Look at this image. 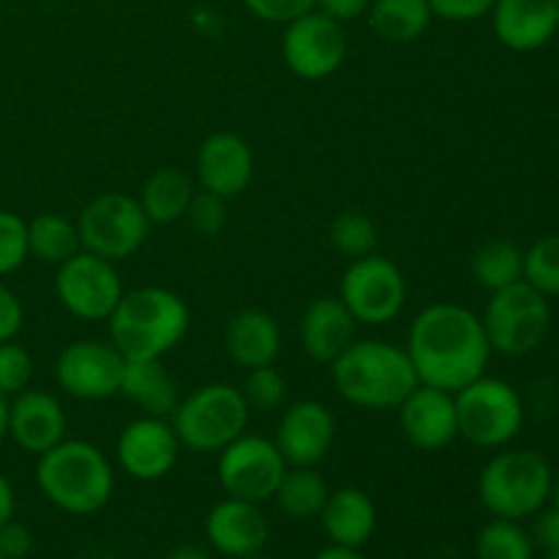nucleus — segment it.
I'll use <instances>...</instances> for the list:
<instances>
[{
  "mask_svg": "<svg viewBox=\"0 0 559 559\" xmlns=\"http://www.w3.org/2000/svg\"><path fill=\"white\" fill-rule=\"evenodd\" d=\"M224 349L229 360L240 369H262L273 366L282 355V331L278 322L262 309H243L229 317L224 331Z\"/></svg>",
  "mask_w": 559,
  "mask_h": 559,
  "instance_id": "5701e85b",
  "label": "nucleus"
},
{
  "mask_svg": "<svg viewBox=\"0 0 559 559\" xmlns=\"http://www.w3.org/2000/svg\"><path fill=\"white\" fill-rule=\"evenodd\" d=\"M475 559H535V544L513 519H491L475 538Z\"/></svg>",
  "mask_w": 559,
  "mask_h": 559,
  "instance_id": "7c9ffc66",
  "label": "nucleus"
},
{
  "mask_svg": "<svg viewBox=\"0 0 559 559\" xmlns=\"http://www.w3.org/2000/svg\"><path fill=\"white\" fill-rule=\"evenodd\" d=\"M167 559H211V557H207L202 549H197V546H183V549L173 551Z\"/></svg>",
  "mask_w": 559,
  "mask_h": 559,
  "instance_id": "49530a36",
  "label": "nucleus"
},
{
  "mask_svg": "<svg viewBox=\"0 0 559 559\" xmlns=\"http://www.w3.org/2000/svg\"><path fill=\"white\" fill-rule=\"evenodd\" d=\"M267 535H271V527L257 502L227 497L216 502L205 516L207 544L222 557L249 559L260 555L265 551Z\"/></svg>",
  "mask_w": 559,
  "mask_h": 559,
  "instance_id": "6ab92c4d",
  "label": "nucleus"
},
{
  "mask_svg": "<svg viewBox=\"0 0 559 559\" xmlns=\"http://www.w3.org/2000/svg\"><path fill=\"white\" fill-rule=\"evenodd\" d=\"M194 194L197 189L189 173L175 167H164L156 169V173L142 183V191L136 200H140L147 222L167 227V224L183 222L186 211H189L191 205V197Z\"/></svg>",
  "mask_w": 559,
  "mask_h": 559,
  "instance_id": "a878e982",
  "label": "nucleus"
},
{
  "mask_svg": "<svg viewBox=\"0 0 559 559\" xmlns=\"http://www.w3.org/2000/svg\"><path fill=\"white\" fill-rule=\"evenodd\" d=\"M76 229H80L82 251H91L107 262H120L134 257L145 246L151 222L136 197L107 191L82 207L76 216Z\"/></svg>",
  "mask_w": 559,
  "mask_h": 559,
  "instance_id": "1a4fd4ad",
  "label": "nucleus"
},
{
  "mask_svg": "<svg viewBox=\"0 0 559 559\" xmlns=\"http://www.w3.org/2000/svg\"><path fill=\"white\" fill-rule=\"evenodd\" d=\"M535 540L544 546L546 551H559V508H546V511L535 513Z\"/></svg>",
  "mask_w": 559,
  "mask_h": 559,
  "instance_id": "37998d69",
  "label": "nucleus"
},
{
  "mask_svg": "<svg viewBox=\"0 0 559 559\" xmlns=\"http://www.w3.org/2000/svg\"><path fill=\"white\" fill-rule=\"evenodd\" d=\"M549 502H551V506H555V508H559V475H555V478H551Z\"/></svg>",
  "mask_w": 559,
  "mask_h": 559,
  "instance_id": "09e8293b",
  "label": "nucleus"
},
{
  "mask_svg": "<svg viewBox=\"0 0 559 559\" xmlns=\"http://www.w3.org/2000/svg\"><path fill=\"white\" fill-rule=\"evenodd\" d=\"M80 229L76 222L60 216V213H38L27 222V254L47 265H63L74 254H80Z\"/></svg>",
  "mask_w": 559,
  "mask_h": 559,
  "instance_id": "cd10ccee",
  "label": "nucleus"
},
{
  "mask_svg": "<svg viewBox=\"0 0 559 559\" xmlns=\"http://www.w3.org/2000/svg\"><path fill=\"white\" fill-rule=\"evenodd\" d=\"M497 0H429L431 14L445 22H475L491 14Z\"/></svg>",
  "mask_w": 559,
  "mask_h": 559,
  "instance_id": "58836bf2",
  "label": "nucleus"
},
{
  "mask_svg": "<svg viewBox=\"0 0 559 559\" xmlns=\"http://www.w3.org/2000/svg\"><path fill=\"white\" fill-rule=\"evenodd\" d=\"M338 396L358 409H396L420 385L407 349L380 338L353 342L331 364Z\"/></svg>",
  "mask_w": 559,
  "mask_h": 559,
  "instance_id": "f03ea898",
  "label": "nucleus"
},
{
  "mask_svg": "<svg viewBox=\"0 0 559 559\" xmlns=\"http://www.w3.org/2000/svg\"><path fill=\"white\" fill-rule=\"evenodd\" d=\"M282 55L287 69L300 80H328L347 60V33L344 25L314 9L284 25Z\"/></svg>",
  "mask_w": 559,
  "mask_h": 559,
  "instance_id": "ddd939ff",
  "label": "nucleus"
},
{
  "mask_svg": "<svg viewBox=\"0 0 559 559\" xmlns=\"http://www.w3.org/2000/svg\"><path fill=\"white\" fill-rule=\"evenodd\" d=\"M480 320H484L491 353L508 355V358L530 355L544 344L549 333V298L522 278L511 287L491 293Z\"/></svg>",
  "mask_w": 559,
  "mask_h": 559,
  "instance_id": "6e6552de",
  "label": "nucleus"
},
{
  "mask_svg": "<svg viewBox=\"0 0 559 559\" xmlns=\"http://www.w3.org/2000/svg\"><path fill=\"white\" fill-rule=\"evenodd\" d=\"M33 380V358L22 344H0V396L14 399L16 393L27 391Z\"/></svg>",
  "mask_w": 559,
  "mask_h": 559,
  "instance_id": "f704fd0d",
  "label": "nucleus"
},
{
  "mask_svg": "<svg viewBox=\"0 0 559 559\" xmlns=\"http://www.w3.org/2000/svg\"><path fill=\"white\" fill-rule=\"evenodd\" d=\"M355 317L338 295H325L306 306L300 317V344L314 364L331 366L355 342Z\"/></svg>",
  "mask_w": 559,
  "mask_h": 559,
  "instance_id": "4be33fe9",
  "label": "nucleus"
},
{
  "mask_svg": "<svg viewBox=\"0 0 559 559\" xmlns=\"http://www.w3.org/2000/svg\"><path fill=\"white\" fill-rule=\"evenodd\" d=\"M123 293L115 262L102 260L91 251L74 254L55 273V295L60 306L82 322H107Z\"/></svg>",
  "mask_w": 559,
  "mask_h": 559,
  "instance_id": "f8f14e48",
  "label": "nucleus"
},
{
  "mask_svg": "<svg viewBox=\"0 0 559 559\" xmlns=\"http://www.w3.org/2000/svg\"><path fill=\"white\" fill-rule=\"evenodd\" d=\"M491 25L502 47L535 52L559 31V0H497Z\"/></svg>",
  "mask_w": 559,
  "mask_h": 559,
  "instance_id": "412c9836",
  "label": "nucleus"
},
{
  "mask_svg": "<svg viewBox=\"0 0 559 559\" xmlns=\"http://www.w3.org/2000/svg\"><path fill=\"white\" fill-rule=\"evenodd\" d=\"M240 393H243L251 413H276L287 402V380L276 369V364L262 366V369L246 371V382L240 388Z\"/></svg>",
  "mask_w": 559,
  "mask_h": 559,
  "instance_id": "72a5a7b5",
  "label": "nucleus"
},
{
  "mask_svg": "<svg viewBox=\"0 0 559 559\" xmlns=\"http://www.w3.org/2000/svg\"><path fill=\"white\" fill-rule=\"evenodd\" d=\"M66 431L69 418L52 393L27 388L9 402V437L25 453L41 456L66 440Z\"/></svg>",
  "mask_w": 559,
  "mask_h": 559,
  "instance_id": "aec40b11",
  "label": "nucleus"
},
{
  "mask_svg": "<svg viewBox=\"0 0 559 559\" xmlns=\"http://www.w3.org/2000/svg\"><path fill=\"white\" fill-rule=\"evenodd\" d=\"M251 409L240 388L229 382H207L180 399L173 413V429L180 445L194 453H218L246 435Z\"/></svg>",
  "mask_w": 559,
  "mask_h": 559,
  "instance_id": "423d86ee",
  "label": "nucleus"
},
{
  "mask_svg": "<svg viewBox=\"0 0 559 559\" xmlns=\"http://www.w3.org/2000/svg\"><path fill=\"white\" fill-rule=\"evenodd\" d=\"M33 551V533L27 524L9 519L0 527V557L5 559H25Z\"/></svg>",
  "mask_w": 559,
  "mask_h": 559,
  "instance_id": "ea45409f",
  "label": "nucleus"
},
{
  "mask_svg": "<svg viewBox=\"0 0 559 559\" xmlns=\"http://www.w3.org/2000/svg\"><path fill=\"white\" fill-rule=\"evenodd\" d=\"M369 5L371 0H317V11H322L325 16L336 20L338 25L360 20V16L369 11Z\"/></svg>",
  "mask_w": 559,
  "mask_h": 559,
  "instance_id": "79ce46f5",
  "label": "nucleus"
},
{
  "mask_svg": "<svg viewBox=\"0 0 559 559\" xmlns=\"http://www.w3.org/2000/svg\"><path fill=\"white\" fill-rule=\"evenodd\" d=\"M14 508H16L14 489H11L9 478H3V475H0V527H3L9 519H14Z\"/></svg>",
  "mask_w": 559,
  "mask_h": 559,
  "instance_id": "c03bdc74",
  "label": "nucleus"
},
{
  "mask_svg": "<svg viewBox=\"0 0 559 559\" xmlns=\"http://www.w3.org/2000/svg\"><path fill=\"white\" fill-rule=\"evenodd\" d=\"M407 355L415 366L420 385L442 388L448 393L462 391L486 374L491 347L484 320L467 306L431 304L409 325Z\"/></svg>",
  "mask_w": 559,
  "mask_h": 559,
  "instance_id": "f257e3e1",
  "label": "nucleus"
},
{
  "mask_svg": "<svg viewBox=\"0 0 559 559\" xmlns=\"http://www.w3.org/2000/svg\"><path fill=\"white\" fill-rule=\"evenodd\" d=\"M549 462L527 448H500L478 475V497L495 519L535 516L549 506L551 489Z\"/></svg>",
  "mask_w": 559,
  "mask_h": 559,
  "instance_id": "39448f33",
  "label": "nucleus"
},
{
  "mask_svg": "<svg viewBox=\"0 0 559 559\" xmlns=\"http://www.w3.org/2000/svg\"><path fill=\"white\" fill-rule=\"evenodd\" d=\"M328 495L331 489L317 467H287L273 500L289 519H314L320 516Z\"/></svg>",
  "mask_w": 559,
  "mask_h": 559,
  "instance_id": "c756f323",
  "label": "nucleus"
},
{
  "mask_svg": "<svg viewBox=\"0 0 559 559\" xmlns=\"http://www.w3.org/2000/svg\"><path fill=\"white\" fill-rule=\"evenodd\" d=\"M469 271L480 287L497 293L524 278V251L511 240H486L475 249Z\"/></svg>",
  "mask_w": 559,
  "mask_h": 559,
  "instance_id": "c85d7f7f",
  "label": "nucleus"
},
{
  "mask_svg": "<svg viewBox=\"0 0 559 559\" xmlns=\"http://www.w3.org/2000/svg\"><path fill=\"white\" fill-rule=\"evenodd\" d=\"M243 5L257 20L271 22V25H287V22L314 11L317 0H243Z\"/></svg>",
  "mask_w": 559,
  "mask_h": 559,
  "instance_id": "4c0bfd02",
  "label": "nucleus"
},
{
  "mask_svg": "<svg viewBox=\"0 0 559 559\" xmlns=\"http://www.w3.org/2000/svg\"><path fill=\"white\" fill-rule=\"evenodd\" d=\"M524 282L546 298H559V235H546L524 251Z\"/></svg>",
  "mask_w": 559,
  "mask_h": 559,
  "instance_id": "473e14b6",
  "label": "nucleus"
},
{
  "mask_svg": "<svg viewBox=\"0 0 559 559\" xmlns=\"http://www.w3.org/2000/svg\"><path fill=\"white\" fill-rule=\"evenodd\" d=\"M25 322V311H22L20 298L0 282V344L16 338Z\"/></svg>",
  "mask_w": 559,
  "mask_h": 559,
  "instance_id": "a19ab883",
  "label": "nucleus"
},
{
  "mask_svg": "<svg viewBox=\"0 0 559 559\" xmlns=\"http://www.w3.org/2000/svg\"><path fill=\"white\" fill-rule=\"evenodd\" d=\"M366 14L371 31L388 44L418 41L435 20L429 0H371Z\"/></svg>",
  "mask_w": 559,
  "mask_h": 559,
  "instance_id": "bb28decb",
  "label": "nucleus"
},
{
  "mask_svg": "<svg viewBox=\"0 0 559 559\" xmlns=\"http://www.w3.org/2000/svg\"><path fill=\"white\" fill-rule=\"evenodd\" d=\"M544 559H559V551H546Z\"/></svg>",
  "mask_w": 559,
  "mask_h": 559,
  "instance_id": "8fccbe9b",
  "label": "nucleus"
},
{
  "mask_svg": "<svg viewBox=\"0 0 559 559\" xmlns=\"http://www.w3.org/2000/svg\"><path fill=\"white\" fill-rule=\"evenodd\" d=\"M404 440L426 453L442 451L459 437L456 399L442 388L418 385L396 407Z\"/></svg>",
  "mask_w": 559,
  "mask_h": 559,
  "instance_id": "f3484780",
  "label": "nucleus"
},
{
  "mask_svg": "<svg viewBox=\"0 0 559 559\" xmlns=\"http://www.w3.org/2000/svg\"><path fill=\"white\" fill-rule=\"evenodd\" d=\"M320 522L333 546L364 549L377 530V506L364 489L344 486L328 495Z\"/></svg>",
  "mask_w": 559,
  "mask_h": 559,
  "instance_id": "b1692460",
  "label": "nucleus"
},
{
  "mask_svg": "<svg viewBox=\"0 0 559 559\" xmlns=\"http://www.w3.org/2000/svg\"><path fill=\"white\" fill-rule=\"evenodd\" d=\"M336 440V418L331 409L314 399H300L289 404L276 426L278 453L287 467H317L325 462Z\"/></svg>",
  "mask_w": 559,
  "mask_h": 559,
  "instance_id": "dca6fc26",
  "label": "nucleus"
},
{
  "mask_svg": "<svg viewBox=\"0 0 559 559\" xmlns=\"http://www.w3.org/2000/svg\"><path fill=\"white\" fill-rule=\"evenodd\" d=\"M36 484L58 511L93 516L112 500L115 469L93 442L63 440L38 456Z\"/></svg>",
  "mask_w": 559,
  "mask_h": 559,
  "instance_id": "20e7f679",
  "label": "nucleus"
},
{
  "mask_svg": "<svg viewBox=\"0 0 559 559\" xmlns=\"http://www.w3.org/2000/svg\"><path fill=\"white\" fill-rule=\"evenodd\" d=\"M249 559H271V557H265V555H262V551H260V555H254V557H249Z\"/></svg>",
  "mask_w": 559,
  "mask_h": 559,
  "instance_id": "3c124183",
  "label": "nucleus"
},
{
  "mask_svg": "<svg viewBox=\"0 0 559 559\" xmlns=\"http://www.w3.org/2000/svg\"><path fill=\"white\" fill-rule=\"evenodd\" d=\"M284 473L287 462L278 453L276 442L267 437L240 435L218 451V484L227 497L262 506L273 500Z\"/></svg>",
  "mask_w": 559,
  "mask_h": 559,
  "instance_id": "9b49d317",
  "label": "nucleus"
},
{
  "mask_svg": "<svg viewBox=\"0 0 559 559\" xmlns=\"http://www.w3.org/2000/svg\"><path fill=\"white\" fill-rule=\"evenodd\" d=\"M0 559H5V557H0Z\"/></svg>",
  "mask_w": 559,
  "mask_h": 559,
  "instance_id": "603ef678",
  "label": "nucleus"
},
{
  "mask_svg": "<svg viewBox=\"0 0 559 559\" xmlns=\"http://www.w3.org/2000/svg\"><path fill=\"white\" fill-rule=\"evenodd\" d=\"M180 440L169 418L142 415L120 429L115 442L118 467L140 484H153L173 473L180 456Z\"/></svg>",
  "mask_w": 559,
  "mask_h": 559,
  "instance_id": "2eb2a0df",
  "label": "nucleus"
},
{
  "mask_svg": "<svg viewBox=\"0 0 559 559\" xmlns=\"http://www.w3.org/2000/svg\"><path fill=\"white\" fill-rule=\"evenodd\" d=\"M338 298L358 325L380 328L396 320L407 306V278L396 262L374 251L349 262Z\"/></svg>",
  "mask_w": 559,
  "mask_h": 559,
  "instance_id": "9d476101",
  "label": "nucleus"
},
{
  "mask_svg": "<svg viewBox=\"0 0 559 559\" xmlns=\"http://www.w3.org/2000/svg\"><path fill=\"white\" fill-rule=\"evenodd\" d=\"M456 399L459 437L478 448L500 451L519 437L524 426V404L516 388L497 377H478Z\"/></svg>",
  "mask_w": 559,
  "mask_h": 559,
  "instance_id": "0eeeda50",
  "label": "nucleus"
},
{
  "mask_svg": "<svg viewBox=\"0 0 559 559\" xmlns=\"http://www.w3.org/2000/svg\"><path fill=\"white\" fill-rule=\"evenodd\" d=\"M120 396L153 418H173L180 404V388L162 360H126Z\"/></svg>",
  "mask_w": 559,
  "mask_h": 559,
  "instance_id": "393cba45",
  "label": "nucleus"
},
{
  "mask_svg": "<svg viewBox=\"0 0 559 559\" xmlns=\"http://www.w3.org/2000/svg\"><path fill=\"white\" fill-rule=\"evenodd\" d=\"M227 202L224 197L218 194H211V191H197L194 197H191V205L189 211H186V218H189L191 229L200 235H205V238H211V235H218L224 229V224H227Z\"/></svg>",
  "mask_w": 559,
  "mask_h": 559,
  "instance_id": "e433bc0d",
  "label": "nucleus"
},
{
  "mask_svg": "<svg viewBox=\"0 0 559 559\" xmlns=\"http://www.w3.org/2000/svg\"><path fill=\"white\" fill-rule=\"evenodd\" d=\"M9 437V399L0 396V442Z\"/></svg>",
  "mask_w": 559,
  "mask_h": 559,
  "instance_id": "de8ad7c7",
  "label": "nucleus"
},
{
  "mask_svg": "<svg viewBox=\"0 0 559 559\" xmlns=\"http://www.w3.org/2000/svg\"><path fill=\"white\" fill-rule=\"evenodd\" d=\"M126 358L112 342L80 338L66 344L55 360V380L60 391L80 402H102L120 393Z\"/></svg>",
  "mask_w": 559,
  "mask_h": 559,
  "instance_id": "4468645a",
  "label": "nucleus"
},
{
  "mask_svg": "<svg viewBox=\"0 0 559 559\" xmlns=\"http://www.w3.org/2000/svg\"><path fill=\"white\" fill-rule=\"evenodd\" d=\"M27 222L11 211H0V278L27 260Z\"/></svg>",
  "mask_w": 559,
  "mask_h": 559,
  "instance_id": "c9c22d12",
  "label": "nucleus"
},
{
  "mask_svg": "<svg viewBox=\"0 0 559 559\" xmlns=\"http://www.w3.org/2000/svg\"><path fill=\"white\" fill-rule=\"evenodd\" d=\"M109 342L126 360H162L186 338L191 311L167 287H140L123 293L107 320Z\"/></svg>",
  "mask_w": 559,
  "mask_h": 559,
  "instance_id": "7ed1b4c3",
  "label": "nucleus"
},
{
  "mask_svg": "<svg viewBox=\"0 0 559 559\" xmlns=\"http://www.w3.org/2000/svg\"><path fill=\"white\" fill-rule=\"evenodd\" d=\"M311 559H366L360 555V549H344V546H325L322 551H317Z\"/></svg>",
  "mask_w": 559,
  "mask_h": 559,
  "instance_id": "a18cd8bd",
  "label": "nucleus"
},
{
  "mask_svg": "<svg viewBox=\"0 0 559 559\" xmlns=\"http://www.w3.org/2000/svg\"><path fill=\"white\" fill-rule=\"evenodd\" d=\"M328 240L338 254L360 260L377 251V227L369 216L358 211H344L328 227Z\"/></svg>",
  "mask_w": 559,
  "mask_h": 559,
  "instance_id": "2f4dec72",
  "label": "nucleus"
},
{
  "mask_svg": "<svg viewBox=\"0 0 559 559\" xmlns=\"http://www.w3.org/2000/svg\"><path fill=\"white\" fill-rule=\"evenodd\" d=\"M254 178V151L249 142L233 131H216L205 136L197 151V183L202 191L235 200L243 194Z\"/></svg>",
  "mask_w": 559,
  "mask_h": 559,
  "instance_id": "a211bd4d",
  "label": "nucleus"
}]
</instances>
